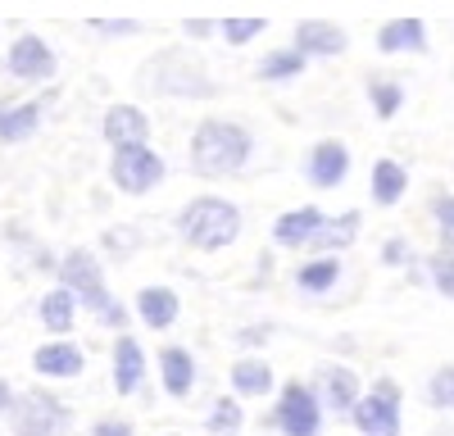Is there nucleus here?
<instances>
[{
	"instance_id": "1",
	"label": "nucleus",
	"mask_w": 454,
	"mask_h": 436,
	"mask_svg": "<svg viewBox=\"0 0 454 436\" xmlns=\"http://www.w3.org/2000/svg\"><path fill=\"white\" fill-rule=\"evenodd\" d=\"M254 155V132L237 119H200L186 145V168L196 177H237Z\"/></svg>"
},
{
	"instance_id": "2",
	"label": "nucleus",
	"mask_w": 454,
	"mask_h": 436,
	"mask_svg": "<svg viewBox=\"0 0 454 436\" xmlns=\"http://www.w3.org/2000/svg\"><path fill=\"white\" fill-rule=\"evenodd\" d=\"M173 228H177V237L192 245V250L218 254V250H227V245H237L246 218H241V205L227 200V196H196V200H186V205L177 209Z\"/></svg>"
},
{
	"instance_id": "3",
	"label": "nucleus",
	"mask_w": 454,
	"mask_h": 436,
	"mask_svg": "<svg viewBox=\"0 0 454 436\" xmlns=\"http://www.w3.org/2000/svg\"><path fill=\"white\" fill-rule=\"evenodd\" d=\"M59 286H68L73 291V296H78V305L82 309H91L105 327H114V332H119V327L128 323V309L119 305V300H114L109 296V286H105V269H100V260H96V254L91 250H68L64 254V260H59Z\"/></svg>"
},
{
	"instance_id": "4",
	"label": "nucleus",
	"mask_w": 454,
	"mask_h": 436,
	"mask_svg": "<svg viewBox=\"0 0 454 436\" xmlns=\"http://www.w3.org/2000/svg\"><path fill=\"white\" fill-rule=\"evenodd\" d=\"M141 78H145L150 91L177 96V100H205V96L218 91V87L209 82L205 64H200L192 51H186V46H168V51H160L155 59L141 68Z\"/></svg>"
},
{
	"instance_id": "5",
	"label": "nucleus",
	"mask_w": 454,
	"mask_h": 436,
	"mask_svg": "<svg viewBox=\"0 0 454 436\" xmlns=\"http://www.w3.org/2000/svg\"><path fill=\"white\" fill-rule=\"evenodd\" d=\"M164 177H168V164H164V155L150 141L114 145V151H109V182H114V191H123V196H150Z\"/></svg>"
},
{
	"instance_id": "6",
	"label": "nucleus",
	"mask_w": 454,
	"mask_h": 436,
	"mask_svg": "<svg viewBox=\"0 0 454 436\" xmlns=\"http://www.w3.org/2000/svg\"><path fill=\"white\" fill-rule=\"evenodd\" d=\"M323 414H327V405H323V395H318V386H309V382H286L282 391H278V409H273V427L282 432V436H323Z\"/></svg>"
},
{
	"instance_id": "7",
	"label": "nucleus",
	"mask_w": 454,
	"mask_h": 436,
	"mask_svg": "<svg viewBox=\"0 0 454 436\" xmlns=\"http://www.w3.org/2000/svg\"><path fill=\"white\" fill-rule=\"evenodd\" d=\"M400 409H404V395L395 378H377L372 391L359 395V405L350 409V423L359 436H400Z\"/></svg>"
},
{
	"instance_id": "8",
	"label": "nucleus",
	"mask_w": 454,
	"mask_h": 436,
	"mask_svg": "<svg viewBox=\"0 0 454 436\" xmlns=\"http://www.w3.org/2000/svg\"><path fill=\"white\" fill-rule=\"evenodd\" d=\"M10 427L19 436H59L68 427V405L51 391H23V395H14Z\"/></svg>"
},
{
	"instance_id": "9",
	"label": "nucleus",
	"mask_w": 454,
	"mask_h": 436,
	"mask_svg": "<svg viewBox=\"0 0 454 436\" xmlns=\"http://www.w3.org/2000/svg\"><path fill=\"white\" fill-rule=\"evenodd\" d=\"M5 73L19 78V82H51L59 73V55H55V46L46 42V36L23 32V36H14L10 51H5Z\"/></svg>"
},
{
	"instance_id": "10",
	"label": "nucleus",
	"mask_w": 454,
	"mask_h": 436,
	"mask_svg": "<svg viewBox=\"0 0 454 436\" xmlns=\"http://www.w3.org/2000/svg\"><path fill=\"white\" fill-rule=\"evenodd\" d=\"M350 164H355L350 145L336 141V136H323V141H314V151L305 160V177L314 182L318 191H336L340 182L350 177Z\"/></svg>"
},
{
	"instance_id": "11",
	"label": "nucleus",
	"mask_w": 454,
	"mask_h": 436,
	"mask_svg": "<svg viewBox=\"0 0 454 436\" xmlns=\"http://www.w3.org/2000/svg\"><path fill=\"white\" fill-rule=\"evenodd\" d=\"M323 223H327V214L318 205H295V209L273 218V245H282V250H314Z\"/></svg>"
},
{
	"instance_id": "12",
	"label": "nucleus",
	"mask_w": 454,
	"mask_h": 436,
	"mask_svg": "<svg viewBox=\"0 0 454 436\" xmlns=\"http://www.w3.org/2000/svg\"><path fill=\"white\" fill-rule=\"evenodd\" d=\"M309 59H340L350 51V32L340 27V23H327V19H305V23H295V42Z\"/></svg>"
},
{
	"instance_id": "13",
	"label": "nucleus",
	"mask_w": 454,
	"mask_h": 436,
	"mask_svg": "<svg viewBox=\"0 0 454 436\" xmlns=\"http://www.w3.org/2000/svg\"><path fill=\"white\" fill-rule=\"evenodd\" d=\"M318 395H323V405L327 414L336 418H350V409L359 405V373L346 369V363H327V369H318Z\"/></svg>"
},
{
	"instance_id": "14",
	"label": "nucleus",
	"mask_w": 454,
	"mask_h": 436,
	"mask_svg": "<svg viewBox=\"0 0 454 436\" xmlns=\"http://www.w3.org/2000/svg\"><path fill=\"white\" fill-rule=\"evenodd\" d=\"M32 369L42 373V378H82L87 373V350L78 341H46V346H36L32 350Z\"/></svg>"
},
{
	"instance_id": "15",
	"label": "nucleus",
	"mask_w": 454,
	"mask_h": 436,
	"mask_svg": "<svg viewBox=\"0 0 454 436\" xmlns=\"http://www.w3.org/2000/svg\"><path fill=\"white\" fill-rule=\"evenodd\" d=\"M377 51L382 55H427V23L423 19H387L377 27Z\"/></svg>"
},
{
	"instance_id": "16",
	"label": "nucleus",
	"mask_w": 454,
	"mask_h": 436,
	"mask_svg": "<svg viewBox=\"0 0 454 436\" xmlns=\"http://www.w3.org/2000/svg\"><path fill=\"white\" fill-rule=\"evenodd\" d=\"M160 382H164V391H168L173 400H186V395L196 391V382H200L196 354L186 350V346H164V350H160Z\"/></svg>"
},
{
	"instance_id": "17",
	"label": "nucleus",
	"mask_w": 454,
	"mask_h": 436,
	"mask_svg": "<svg viewBox=\"0 0 454 436\" xmlns=\"http://www.w3.org/2000/svg\"><path fill=\"white\" fill-rule=\"evenodd\" d=\"M100 132L114 145H132V141H150V114L141 105H109L105 119H100Z\"/></svg>"
},
{
	"instance_id": "18",
	"label": "nucleus",
	"mask_w": 454,
	"mask_h": 436,
	"mask_svg": "<svg viewBox=\"0 0 454 436\" xmlns=\"http://www.w3.org/2000/svg\"><path fill=\"white\" fill-rule=\"evenodd\" d=\"M404 191H409V168H404L400 160L382 155V160L372 164V173H368V196H372V205H377V209H395V205L404 200Z\"/></svg>"
},
{
	"instance_id": "19",
	"label": "nucleus",
	"mask_w": 454,
	"mask_h": 436,
	"mask_svg": "<svg viewBox=\"0 0 454 436\" xmlns=\"http://www.w3.org/2000/svg\"><path fill=\"white\" fill-rule=\"evenodd\" d=\"M182 314V300L173 286H141L137 291V318L150 327V332H168Z\"/></svg>"
},
{
	"instance_id": "20",
	"label": "nucleus",
	"mask_w": 454,
	"mask_h": 436,
	"mask_svg": "<svg viewBox=\"0 0 454 436\" xmlns=\"http://www.w3.org/2000/svg\"><path fill=\"white\" fill-rule=\"evenodd\" d=\"M145 382V350L137 337L119 332V341H114V391L119 395H137Z\"/></svg>"
},
{
	"instance_id": "21",
	"label": "nucleus",
	"mask_w": 454,
	"mask_h": 436,
	"mask_svg": "<svg viewBox=\"0 0 454 436\" xmlns=\"http://www.w3.org/2000/svg\"><path fill=\"white\" fill-rule=\"evenodd\" d=\"M42 114H46L42 100H19V105L0 100V141L19 145V141L36 136V132H42Z\"/></svg>"
},
{
	"instance_id": "22",
	"label": "nucleus",
	"mask_w": 454,
	"mask_h": 436,
	"mask_svg": "<svg viewBox=\"0 0 454 436\" xmlns=\"http://www.w3.org/2000/svg\"><path fill=\"white\" fill-rule=\"evenodd\" d=\"M364 232V209H340V214H327V223L314 241L318 254H346Z\"/></svg>"
},
{
	"instance_id": "23",
	"label": "nucleus",
	"mask_w": 454,
	"mask_h": 436,
	"mask_svg": "<svg viewBox=\"0 0 454 436\" xmlns=\"http://www.w3.org/2000/svg\"><path fill=\"white\" fill-rule=\"evenodd\" d=\"M340 273H346L340 254H309L305 264H295V286L305 296H327V291H336Z\"/></svg>"
},
{
	"instance_id": "24",
	"label": "nucleus",
	"mask_w": 454,
	"mask_h": 436,
	"mask_svg": "<svg viewBox=\"0 0 454 436\" xmlns=\"http://www.w3.org/2000/svg\"><path fill=\"white\" fill-rule=\"evenodd\" d=\"M36 318H42L55 337H64V332H73V323H78V296H73L68 286H55V291H46L42 300H36Z\"/></svg>"
},
{
	"instance_id": "25",
	"label": "nucleus",
	"mask_w": 454,
	"mask_h": 436,
	"mask_svg": "<svg viewBox=\"0 0 454 436\" xmlns=\"http://www.w3.org/2000/svg\"><path fill=\"white\" fill-rule=\"evenodd\" d=\"M232 391L237 395H246V400H263L273 386H278V378H273V363H263V359H237L232 363Z\"/></svg>"
},
{
	"instance_id": "26",
	"label": "nucleus",
	"mask_w": 454,
	"mask_h": 436,
	"mask_svg": "<svg viewBox=\"0 0 454 436\" xmlns=\"http://www.w3.org/2000/svg\"><path fill=\"white\" fill-rule=\"evenodd\" d=\"M305 64H309V55L300 46H278L259 59L254 73H259V82H295L300 73H305Z\"/></svg>"
},
{
	"instance_id": "27",
	"label": "nucleus",
	"mask_w": 454,
	"mask_h": 436,
	"mask_svg": "<svg viewBox=\"0 0 454 436\" xmlns=\"http://www.w3.org/2000/svg\"><path fill=\"white\" fill-rule=\"evenodd\" d=\"M368 105H372V114L382 119V123H391L400 109H404V87L395 82V78H368Z\"/></svg>"
},
{
	"instance_id": "28",
	"label": "nucleus",
	"mask_w": 454,
	"mask_h": 436,
	"mask_svg": "<svg viewBox=\"0 0 454 436\" xmlns=\"http://www.w3.org/2000/svg\"><path fill=\"white\" fill-rule=\"evenodd\" d=\"M209 436H237L246 427V409H241V400L232 395H218L214 405H209V418H205Z\"/></svg>"
},
{
	"instance_id": "29",
	"label": "nucleus",
	"mask_w": 454,
	"mask_h": 436,
	"mask_svg": "<svg viewBox=\"0 0 454 436\" xmlns=\"http://www.w3.org/2000/svg\"><path fill=\"white\" fill-rule=\"evenodd\" d=\"M427 209H432V223H436L441 245H445V250H454V191H432Z\"/></svg>"
},
{
	"instance_id": "30",
	"label": "nucleus",
	"mask_w": 454,
	"mask_h": 436,
	"mask_svg": "<svg viewBox=\"0 0 454 436\" xmlns=\"http://www.w3.org/2000/svg\"><path fill=\"white\" fill-rule=\"evenodd\" d=\"M427 282L441 291L445 300H454V250H436V254H427Z\"/></svg>"
},
{
	"instance_id": "31",
	"label": "nucleus",
	"mask_w": 454,
	"mask_h": 436,
	"mask_svg": "<svg viewBox=\"0 0 454 436\" xmlns=\"http://www.w3.org/2000/svg\"><path fill=\"white\" fill-rule=\"evenodd\" d=\"M263 27H269L263 19H223L218 23V36H223L227 46H250L254 36H263Z\"/></svg>"
},
{
	"instance_id": "32",
	"label": "nucleus",
	"mask_w": 454,
	"mask_h": 436,
	"mask_svg": "<svg viewBox=\"0 0 454 436\" xmlns=\"http://www.w3.org/2000/svg\"><path fill=\"white\" fill-rule=\"evenodd\" d=\"M427 405L432 409H454V363H441V369L427 378Z\"/></svg>"
},
{
	"instance_id": "33",
	"label": "nucleus",
	"mask_w": 454,
	"mask_h": 436,
	"mask_svg": "<svg viewBox=\"0 0 454 436\" xmlns=\"http://www.w3.org/2000/svg\"><path fill=\"white\" fill-rule=\"evenodd\" d=\"M382 264H387V269H404V264H409V241H404V237H391V241L382 245Z\"/></svg>"
},
{
	"instance_id": "34",
	"label": "nucleus",
	"mask_w": 454,
	"mask_h": 436,
	"mask_svg": "<svg viewBox=\"0 0 454 436\" xmlns=\"http://www.w3.org/2000/svg\"><path fill=\"white\" fill-rule=\"evenodd\" d=\"M91 27L100 36H132V32H141V23H132V19H96Z\"/></svg>"
},
{
	"instance_id": "35",
	"label": "nucleus",
	"mask_w": 454,
	"mask_h": 436,
	"mask_svg": "<svg viewBox=\"0 0 454 436\" xmlns=\"http://www.w3.org/2000/svg\"><path fill=\"white\" fill-rule=\"evenodd\" d=\"M91 436H137V427H132L128 418H100V423L91 427Z\"/></svg>"
},
{
	"instance_id": "36",
	"label": "nucleus",
	"mask_w": 454,
	"mask_h": 436,
	"mask_svg": "<svg viewBox=\"0 0 454 436\" xmlns=\"http://www.w3.org/2000/svg\"><path fill=\"white\" fill-rule=\"evenodd\" d=\"M269 337H273V327H269V323H250V327H241V332H237L241 346H263Z\"/></svg>"
},
{
	"instance_id": "37",
	"label": "nucleus",
	"mask_w": 454,
	"mask_h": 436,
	"mask_svg": "<svg viewBox=\"0 0 454 436\" xmlns=\"http://www.w3.org/2000/svg\"><path fill=\"white\" fill-rule=\"evenodd\" d=\"M10 409H14V391H10L5 378H0V418H10Z\"/></svg>"
},
{
	"instance_id": "38",
	"label": "nucleus",
	"mask_w": 454,
	"mask_h": 436,
	"mask_svg": "<svg viewBox=\"0 0 454 436\" xmlns=\"http://www.w3.org/2000/svg\"><path fill=\"white\" fill-rule=\"evenodd\" d=\"M186 32H192V36H209V32H218V23H209V19H196V23H186Z\"/></svg>"
}]
</instances>
